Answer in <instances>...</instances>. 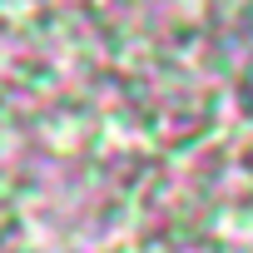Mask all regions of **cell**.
I'll return each mask as SVG.
<instances>
[{"mask_svg": "<svg viewBox=\"0 0 253 253\" xmlns=\"http://www.w3.org/2000/svg\"><path fill=\"white\" fill-rule=\"evenodd\" d=\"M238 94H243V104L253 109V5H248V20H243V70H238Z\"/></svg>", "mask_w": 253, "mask_h": 253, "instance_id": "6da1fadb", "label": "cell"}]
</instances>
